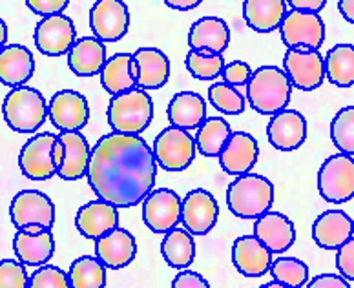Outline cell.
<instances>
[{
  "label": "cell",
  "mask_w": 354,
  "mask_h": 288,
  "mask_svg": "<svg viewBox=\"0 0 354 288\" xmlns=\"http://www.w3.org/2000/svg\"><path fill=\"white\" fill-rule=\"evenodd\" d=\"M157 162L141 135L108 133L91 148L86 179L99 199L117 208H132L156 184Z\"/></svg>",
  "instance_id": "obj_1"
},
{
  "label": "cell",
  "mask_w": 354,
  "mask_h": 288,
  "mask_svg": "<svg viewBox=\"0 0 354 288\" xmlns=\"http://www.w3.org/2000/svg\"><path fill=\"white\" fill-rule=\"evenodd\" d=\"M292 93V82L278 66H261L252 71L247 82V99L250 108L261 115H276L287 110Z\"/></svg>",
  "instance_id": "obj_2"
},
{
  "label": "cell",
  "mask_w": 354,
  "mask_h": 288,
  "mask_svg": "<svg viewBox=\"0 0 354 288\" xmlns=\"http://www.w3.org/2000/svg\"><path fill=\"white\" fill-rule=\"evenodd\" d=\"M228 210L241 219H258L270 212L274 204V186L263 175H239L227 190Z\"/></svg>",
  "instance_id": "obj_3"
},
{
  "label": "cell",
  "mask_w": 354,
  "mask_h": 288,
  "mask_svg": "<svg viewBox=\"0 0 354 288\" xmlns=\"http://www.w3.org/2000/svg\"><path fill=\"white\" fill-rule=\"evenodd\" d=\"M108 124L113 132L139 135L153 119V101L145 90H130L111 97L108 104Z\"/></svg>",
  "instance_id": "obj_4"
},
{
  "label": "cell",
  "mask_w": 354,
  "mask_h": 288,
  "mask_svg": "<svg viewBox=\"0 0 354 288\" xmlns=\"http://www.w3.org/2000/svg\"><path fill=\"white\" fill-rule=\"evenodd\" d=\"M6 124L19 133H35L48 117V104L39 90L31 86L11 88L2 104Z\"/></svg>",
  "instance_id": "obj_5"
},
{
  "label": "cell",
  "mask_w": 354,
  "mask_h": 288,
  "mask_svg": "<svg viewBox=\"0 0 354 288\" xmlns=\"http://www.w3.org/2000/svg\"><path fill=\"white\" fill-rule=\"evenodd\" d=\"M196 139L181 128L168 126L153 139V159L165 172H183L196 159Z\"/></svg>",
  "instance_id": "obj_6"
},
{
  "label": "cell",
  "mask_w": 354,
  "mask_h": 288,
  "mask_svg": "<svg viewBox=\"0 0 354 288\" xmlns=\"http://www.w3.org/2000/svg\"><path fill=\"white\" fill-rule=\"evenodd\" d=\"M318 192L327 202H347L354 198L353 155L334 153L325 159L318 172Z\"/></svg>",
  "instance_id": "obj_7"
},
{
  "label": "cell",
  "mask_w": 354,
  "mask_h": 288,
  "mask_svg": "<svg viewBox=\"0 0 354 288\" xmlns=\"http://www.w3.org/2000/svg\"><path fill=\"white\" fill-rule=\"evenodd\" d=\"M55 142L57 135L51 132L37 133L26 142L19 155V166L24 177L31 181H48L57 175L59 168L53 157Z\"/></svg>",
  "instance_id": "obj_8"
},
{
  "label": "cell",
  "mask_w": 354,
  "mask_h": 288,
  "mask_svg": "<svg viewBox=\"0 0 354 288\" xmlns=\"http://www.w3.org/2000/svg\"><path fill=\"white\" fill-rule=\"evenodd\" d=\"M281 41L288 50H316L325 41V24L318 13L287 11L283 24L279 28Z\"/></svg>",
  "instance_id": "obj_9"
},
{
  "label": "cell",
  "mask_w": 354,
  "mask_h": 288,
  "mask_svg": "<svg viewBox=\"0 0 354 288\" xmlns=\"http://www.w3.org/2000/svg\"><path fill=\"white\" fill-rule=\"evenodd\" d=\"M183 199L170 188H157L142 199V221L153 233H168L181 221Z\"/></svg>",
  "instance_id": "obj_10"
},
{
  "label": "cell",
  "mask_w": 354,
  "mask_h": 288,
  "mask_svg": "<svg viewBox=\"0 0 354 288\" xmlns=\"http://www.w3.org/2000/svg\"><path fill=\"white\" fill-rule=\"evenodd\" d=\"M10 218L17 230H22L31 224H41L51 230L55 222V204L44 192L21 190L11 199Z\"/></svg>",
  "instance_id": "obj_11"
},
{
  "label": "cell",
  "mask_w": 354,
  "mask_h": 288,
  "mask_svg": "<svg viewBox=\"0 0 354 288\" xmlns=\"http://www.w3.org/2000/svg\"><path fill=\"white\" fill-rule=\"evenodd\" d=\"M48 117L61 132H79L90 119L86 97L75 90L57 91L48 102Z\"/></svg>",
  "instance_id": "obj_12"
},
{
  "label": "cell",
  "mask_w": 354,
  "mask_h": 288,
  "mask_svg": "<svg viewBox=\"0 0 354 288\" xmlns=\"http://www.w3.org/2000/svg\"><path fill=\"white\" fill-rule=\"evenodd\" d=\"M283 71L294 88L313 91L324 84L325 59L316 50H287L283 57Z\"/></svg>",
  "instance_id": "obj_13"
},
{
  "label": "cell",
  "mask_w": 354,
  "mask_h": 288,
  "mask_svg": "<svg viewBox=\"0 0 354 288\" xmlns=\"http://www.w3.org/2000/svg\"><path fill=\"white\" fill-rule=\"evenodd\" d=\"M77 41L75 26L70 17L51 15L39 21L35 28V46L46 57L68 55Z\"/></svg>",
  "instance_id": "obj_14"
},
{
  "label": "cell",
  "mask_w": 354,
  "mask_h": 288,
  "mask_svg": "<svg viewBox=\"0 0 354 288\" xmlns=\"http://www.w3.org/2000/svg\"><path fill=\"white\" fill-rule=\"evenodd\" d=\"M90 26L101 42H117L128 33L130 13L122 0H97L90 11Z\"/></svg>",
  "instance_id": "obj_15"
},
{
  "label": "cell",
  "mask_w": 354,
  "mask_h": 288,
  "mask_svg": "<svg viewBox=\"0 0 354 288\" xmlns=\"http://www.w3.org/2000/svg\"><path fill=\"white\" fill-rule=\"evenodd\" d=\"M219 218L218 201L212 193L196 188L183 199L181 222L192 236H205L216 227Z\"/></svg>",
  "instance_id": "obj_16"
},
{
  "label": "cell",
  "mask_w": 354,
  "mask_h": 288,
  "mask_svg": "<svg viewBox=\"0 0 354 288\" xmlns=\"http://www.w3.org/2000/svg\"><path fill=\"white\" fill-rule=\"evenodd\" d=\"M267 137L279 152H294L307 139V121L296 110L279 111L268 122Z\"/></svg>",
  "instance_id": "obj_17"
},
{
  "label": "cell",
  "mask_w": 354,
  "mask_h": 288,
  "mask_svg": "<svg viewBox=\"0 0 354 288\" xmlns=\"http://www.w3.org/2000/svg\"><path fill=\"white\" fill-rule=\"evenodd\" d=\"M259 157L258 141L247 132H232L228 142L219 153L223 172L234 177L250 173Z\"/></svg>",
  "instance_id": "obj_18"
},
{
  "label": "cell",
  "mask_w": 354,
  "mask_h": 288,
  "mask_svg": "<svg viewBox=\"0 0 354 288\" xmlns=\"http://www.w3.org/2000/svg\"><path fill=\"white\" fill-rule=\"evenodd\" d=\"M272 252L256 236H241L232 244V263L245 278H261L270 270Z\"/></svg>",
  "instance_id": "obj_19"
},
{
  "label": "cell",
  "mask_w": 354,
  "mask_h": 288,
  "mask_svg": "<svg viewBox=\"0 0 354 288\" xmlns=\"http://www.w3.org/2000/svg\"><path fill=\"white\" fill-rule=\"evenodd\" d=\"M75 224L82 238L97 241L119 227V210L104 199L90 201L79 208Z\"/></svg>",
  "instance_id": "obj_20"
},
{
  "label": "cell",
  "mask_w": 354,
  "mask_h": 288,
  "mask_svg": "<svg viewBox=\"0 0 354 288\" xmlns=\"http://www.w3.org/2000/svg\"><path fill=\"white\" fill-rule=\"evenodd\" d=\"M137 256V243L132 233L117 227L95 241V258L106 268L119 270L132 263Z\"/></svg>",
  "instance_id": "obj_21"
},
{
  "label": "cell",
  "mask_w": 354,
  "mask_h": 288,
  "mask_svg": "<svg viewBox=\"0 0 354 288\" xmlns=\"http://www.w3.org/2000/svg\"><path fill=\"white\" fill-rule=\"evenodd\" d=\"M254 236L272 253H283L296 241L294 222L279 212H267L254 222Z\"/></svg>",
  "instance_id": "obj_22"
},
{
  "label": "cell",
  "mask_w": 354,
  "mask_h": 288,
  "mask_svg": "<svg viewBox=\"0 0 354 288\" xmlns=\"http://www.w3.org/2000/svg\"><path fill=\"white\" fill-rule=\"evenodd\" d=\"M354 233V221L342 210H327L313 224L314 243L325 250H338Z\"/></svg>",
  "instance_id": "obj_23"
},
{
  "label": "cell",
  "mask_w": 354,
  "mask_h": 288,
  "mask_svg": "<svg viewBox=\"0 0 354 288\" xmlns=\"http://www.w3.org/2000/svg\"><path fill=\"white\" fill-rule=\"evenodd\" d=\"M59 141L64 148V157H62V164L57 175L64 181H79L86 177L91 159V150L86 137L81 132H61Z\"/></svg>",
  "instance_id": "obj_24"
},
{
  "label": "cell",
  "mask_w": 354,
  "mask_h": 288,
  "mask_svg": "<svg viewBox=\"0 0 354 288\" xmlns=\"http://www.w3.org/2000/svg\"><path fill=\"white\" fill-rule=\"evenodd\" d=\"M13 252L24 267H44L55 252L53 233L48 228L39 233L17 230L15 238H13Z\"/></svg>",
  "instance_id": "obj_25"
},
{
  "label": "cell",
  "mask_w": 354,
  "mask_h": 288,
  "mask_svg": "<svg viewBox=\"0 0 354 288\" xmlns=\"http://www.w3.org/2000/svg\"><path fill=\"white\" fill-rule=\"evenodd\" d=\"M35 73V61L26 46L8 44L0 51V82L4 86H24Z\"/></svg>",
  "instance_id": "obj_26"
},
{
  "label": "cell",
  "mask_w": 354,
  "mask_h": 288,
  "mask_svg": "<svg viewBox=\"0 0 354 288\" xmlns=\"http://www.w3.org/2000/svg\"><path fill=\"white\" fill-rule=\"evenodd\" d=\"M230 42L228 24L219 17H203L188 31V46L194 51H212L223 55Z\"/></svg>",
  "instance_id": "obj_27"
},
{
  "label": "cell",
  "mask_w": 354,
  "mask_h": 288,
  "mask_svg": "<svg viewBox=\"0 0 354 288\" xmlns=\"http://www.w3.org/2000/svg\"><path fill=\"white\" fill-rule=\"evenodd\" d=\"M106 61V46L97 37H82L68 53V66L79 77L101 75Z\"/></svg>",
  "instance_id": "obj_28"
},
{
  "label": "cell",
  "mask_w": 354,
  "mask_h": 288,
  "mask_svg": "<svg viewBox=\"0 0 354 288\" xmlns=\"http://www.w3.org/2000/svg\"><path fill=\"white\" fill-rule=\"evenodd\" d=\"M133 59L139 68V77H137L139 90H159L167 84L170 77V61L161 50L139 48L133 53Z\"/></svg>",
  "instance_id": "obj_29"
},
{
  "label": "cell",
  "mask_w": 354,
  "mask_h": 288,
  "mask_svg": "<svg viewBox=\"0 0 354 288\" xmlns=\"http://www.w3.org/2000/svg\"><path fill=\"white\" fill-rule=\"evenodd\" d=\"M207 119V102L196 91H179L168 104V121L181 130H198Z\"/></svg>",
  "instance_id": "obj_30"
},
{
  "label": "cell",
  "mask_w": 354,
  "mask_h": 288,
  "mask_svg": "<svg viewBox=\"0 0 354 288\" xmlns=\"http://www.w3.org/2000/svg\"><path fill=\"white\" fill-rule=\"evenodd\" d=\"M243 17L250 30L270 33L283 24L287 17V0H245Z\"/></svg>",
  "instance_id": "obj_31"
},
{
  "label": "cell",
  "mask_w": 354,
  "mask_h": 288,
  "mask_svg": "<svg viewBox=\"0 0 354 288\" xmlns=\"http://www.w3.org/2000/svg\"><path fill=\"white\" fill-rule=\"evenodd\" d=\"M161 253L168 267L172 268H187L194 263L196 258V243L194 236L187 228H172L170 232L165 233L161 243Z\"/></svg>",
  "instance_id": "obj_32"
},
{
  "label": "cell",
  "mask_w": 354,
  "mask_h": 288,
  "mask_svg": "<svg viewBox=\"0 0 354 288\" xmlns=\"http://www.w3.org/2000/svg\"><path fill=\"white\" fill-rule=\"evenodd\" d=\"M325 77L338 88L354 86V46L336 44L325 55Z\"/></svg>",
  "instance_id": "obj_33"
},
{
  "label": "cell",
  "mask_w": 354,
  "mask_h": 288,
  "mask_svg": "<svg viewBox=\"0 0 354 288\" xmlns=\"http://www.w3.org/2000/svg\"><path fill=\"white\" fill-rule=\"evenodd\" d=\"M130 61H132V53H115L102 68L101 84L110 95L127 93L137 88L136 79L130 71Z\"/></svg>",
  "instance_id": "obj_34"
},
{
  "label": "cell",
  "mask_w": 354,
  "mask_h": 288,
  "mask_svg": "<svg viewBox=\"0 0 354 288\" xmlns=\"http://www.w3.org/2000/svg\"><path fill=\"white\" fill-rule=\"evenodd\" d=\"M230 135V124L223 117H207L196 133V148L205 157H219Z\"/></svg>",
  "instance_id": "obj_35"
},
{
  "label": "cell",
  "mask_w": 354,
  "mask_h": 288,
  "mask_svg": "<svg viewBox=\"0 0 354 288\" xmlns=\"http://www.w3.org/2000/svg\"><path fill=\"white\" fill-rule=\"evenodd\" d=\"M71 288H104L106 287V267L97 258L81 256L70 265L68 270Z\"/></svg>",
  "instance_id": "obj_36"
},
{
  "label": "cell",
  "mask_w": 354,
  "mask_h": 288,
  "mask_svg": "<svg viewBox=\"0 0 354 288\" xmlns=\"http://www.w3.org/2000/svg\"><path fill=\"white\" fill-rule=\"evenodd\" d=\"M185 66L190 71V75L198 81H214L216 77L221 75L225 68V59L219 53L212 51H188L185 59Z\"/></svg>",
  "instance_id": "obj_37"
},
{
  "label": "cell",
  "mask_w": 354,
  "mask_h": 288,
  "mask_svg": "<svg viewBox=\"0 0 354 288\" xmlns=\"http://www.w3.org/2000/svg\"><path fill=\"white\" fill-rule=\"evenodd\" d=\"M268 272L274 281L292 288H304L309 281V267L296 258H278L272 261Z\"/></svg>",
  "instance_id": "obj_38"
},
{
  "label": "cell",
  "mask_w": 354,
  "mask_h": 288,
  "mask_svg": "<svg viewBox=\"0 0 354 288\" xmlns=\"http://www.w3.org/2000/svg\"><path fill=\"white\" fill-rule=\"evenodd\" d=\"M330 139L339 153L354 155V106H345L330 121Z\"/></svg>",
  "instance_id": "obj_39"
},
{
  "label": "cell",
  "mask_w": 354,
  "mask_h": 288,
  "mask_svg": "<svg viewBox=\"0 0 354 288\" xmlns=\"http://www.w3.org/2000/svg\"><path fill=\"white\" fill-rule=\"evenodd\" d=\"M208 99L210 104L223 115H239L243 113L247 101L234 86H228L227 82H214L208 88Z\"/></svg>",
  "instance_id": "obj_40"
},
{
  "label": "cell",
  "mask_w": 354,
  "mask_h": 288,
  "mask_svg": "<svg viewBox=\"0 0 354 288\" xmlns=\"http://www.w3.org/2000/svg\"><path fill=\"white\" fill-rule=\"evenodd\" d=\"M28 288H71L70 278L59 267L44 265L31 273Z\"/></svg>",
  "instance_id": "obj_41"
},
{
  "label": "cell",
  "mask_w": 354,
  "mask_h": 288,
  "mask_svg": "<svg viewBox=\"0 0 354 288\" xmlns=\"http://www.w3.org/2000/svg\"><path fill=\"white\" fill-rule=\"evenodd\" d=\"M30 276L19 259L0 261V288H28Z\"/></svg>",
  "instance_id": "obj_42"
},
{
  "label": "cell",
  "mask_w": 354,
  "mask_h": 288,
  "mask_svg": "<svg viewBox=\"0 0 354 288\" xmlns=\"http://www.w3.org/2000/svg\"><path fill=\"white\" fill-rule=\"evenodd\" d=\"M221 77L223 82H227L228 86H247V82L252 77V70L247 62L234 61L230 64H225Z\"/></svg>",
  "instance_id": "obj_43"
},
{
  "label": "cell",
  "mask_w": 354,
  "mask_h": 288,
  "mask_svg": "<svg viewBox=\"0 0 354 288\" xmlns=\"http://www.w3.org/2000/svg\"><path fill=\"white\" fill-rule=\"evenodd\" d=\"M336 268L339 276L347 281H354V238L338 248L336 253Z\"/></svg>",
  "instance_id": "obj_44"
},
{
  "label": "cell",
  "mask_w": 354,
  "mask_h": 288,
  "mask_svg": "<svg viewBox=\"0 0 354 288\" xmlns=\"http://www.w3.org/2000/svg\"><path fill=\"white\" fill-rule=\"evenodd\" d=\"M70 0H26V6L30 8L31 13H35L39 17H51L59 15L66 10Z\"/></svg>",
  "instance_id": "obj_45"
},
{
  "label": "cell",
  "mask_w": 354,
  "mask_h": 288,
  "mask_svg": "<svg viewBox=\"0 0 354 288\" xmlns=\"http://www.w3.org/2000/svg\"><path fill=\"white\" fill-rule=\"evenodd\" d=\"M172 288H210V285L201 273L192 272V270H183L174 278Z\"/></svg>",
  "instance_id": "obj_46"
},
{
  "label": "cell",
  "mask_w": 354,
  "mask_h": 288,
  "mask_svg": "<svg viewBox=\"0 0 354 288\" xmlns=\"http://www.w3.org/2000/svg\"><path fill=\"white\" fill-rule=\"evenodd\" d=\"M305 288H351L349 281L336 273H322L309 281Z\"/></svg>",
  "instance_id": "obj_47"
},
{
  "label": "cell",
  "mask_w": 354,
  "mask_h": 288,
  "mask_svg": "<svg viewBox=\"0 0 354 288\" xmlns=\"http://www.w3.org/2000/svg\"><path fill=\"white\" fill-rule=\"evenodd\" d=\"M287 4L294 11H304V13H319L324 10L327 0H287Z\"/></svg>",
  "instance_id": "obj_48"
},
{
  "label": "cell",
  "mask_w": 354,
  "mask_h": 288,
  "mask_svg": "<svg viewBox=\"0 0 354 288\" xmlns=\"http://www.w3.org/2000/svg\"><path fill=\"white\" fill-rule=\"evenodd\" d=\"M168 8H172V10L177 11H190L194 8H198L201 4L203 0H162Z\"/></svg>",
  "instance_id": "obj_49"
},
{
  "label": "cell",
  "mask_w": 354,
  "mask_h": 288,
  "mask_svg": "<svg viewBox=\"0 0 354 288\" xmlns=\"http://www.w3.org/2000/svg\"><path fill=\"white\" fill-rule=\"evenodd\" d=\"M338 10L345 21L354 26V0H339Z\"/></svg>",
  "instance_id": "obj_50"
},
{
  "label": "cell",
  "mask_w": 354,
  "mask_h": 288,
  "mask_svg": "<svg viewBox=\"0 0 354 288\" xmlns=\"http://www.w3.org/2000/svg\"><path fill=\"white\" fill-rule=\"evenodd\" d=\"M53 157H55L57 168H61V164H62V157H64V148H62V142L59 141V135H57L55 148H53Z\"/></svg>",
  "instance_id": "obj_51"
},
{
  "label": "cell",
  "mask_w": 354,
  "mask_h": 288,
  "mask_svg": "<svg viewBox=\"0 0 354 288\" xmlns=\"http://www.w3.org/2000/svg\"><path fill=\"white\" fill-rule=\"evenodd\" d=\"M6 42H8V26L0 19V51L2 48H6Z\"/></svg>",
  "instance_id": "obj_52"
},
{
  "label": "cell",
  "mask_w": 354,
  "mask_h": 288,
  "mask_svg": "<svg viewBox=\"0 0 354 288\" xmlns=\"http://www.w3.org/2000/svg\"><path fill=\"white\" fill-rule=\"evenodd\" d=\"M261 288H292V287H287V285L278 283V281H270V283H265Z\"/></svg>",
  "instance_id": "obj_53"
}]
</instances>
